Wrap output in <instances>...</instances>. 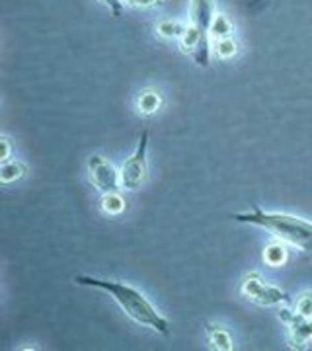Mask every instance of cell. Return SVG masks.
Instances as JSON below:
<instances>
[{
	"mask_svg": "<svg viewBox=\"0 0 312 351\" xmlns=\"http://www.w3.org/2000/svg\"><path fill=\"white\" fill-rule=\"evenodd\" d=\"M263 260L267 265H272V267H279V265H283L285 260H287V250H285V246L283 244H269L265 252H263Z\"/></svg>",
	"mask_w": 312,
	"mask_h": 351,
	"instance_id": "10",
	"label": "cell"
},
{
	"mask_svg": "<svg viewBox=\"0 0 312 351\" xmlns=\"http://www.w3.org/2000/svg\"><path fill=\"white\" fill-rule=\"evenodd\" d=\"M0 158H2V162H6L10 158V141L6 137L2 138V156Z\"/></svg>",
	"mask_w": 312,
	"mask_h": 351,
	"instance_id": "18",
	"label": "cell"
},
{
	"mask_svg": "<svg viewBox=\"0 0 312 351\" xmlns=\"http://www.w3.org/2000/svg\"><path fill=\"white\" fill-rule=\"evenodd\" d=\"M215 18L213 0H191L189 25L182 36V47L200 66H209V34Z\"/></svg>",
	"mask_w": 312,
	"mask_h": 351,
	"instance_id": "3",
	"label": "cell"
},
{
	"mask_svg": "<svg viewBox=\"0 0 312 351\" xmlns=\"http://www.w3.org/2000/svg\"><path fill=\"white\" fill-rule=\"evenodd\" d=\"M158 34L163 36V38H180L184 36V32H186V25L180 24V22H170V20H166V22H160L158 24Z\"/></svg>",
	"mask_w": 312,
	"mask_h": 351,
	"instance_id": "14",
	"label": "cell"
},
{
	"mask_svg": "<svg viewBox=\"0 0 312 351\" xmlns=\"http://www.w3.org/2000/svg\"><path fill=\"white\" fill-rule=\"evenodd\" d=\"M232 219L244 225L262 226L283 244H291L307 258H312V223L304 219L287 213H269L262 207H254L248 213H237Z\"/></svg>",
	"mask_w": 312,
	"mask_h": 351,
	"instance_id": "2",
	"label": "cell"
},
{
	"mask_svg": "<svg viewBox=\"0 0 312 351\" xmlns=\"http://www.w3.org/2000/svg\"><path fill=\"white\" fill-rule=\"evenodd\" d=\"M217 53L221 57H232L237 53V43L232 39H219V45H217Z\"/></svg>",
	"mask_w": 312,
	"mask_h": 351,
	"instance_id": "15",
	"label": "cell"
},
{
	"mask_svg": "<svg viewBox=\"0 0 312 351\" xmlns=\"http://www.w3.org/2000/svg\"><path fill=\"white\" fill-rule=\"evenodd\" d=\"M75 281L78 285L101 289V291L110 293V297L121 306V311H125V314L131 320H135L141 326L150 328L163 336H170V322L150 304L149 299L137 289L129 287V285L119 283V281H108V279H98V277L92 276H76Z\"/></svg>",
	"mask_w": 312,
	"mask_h": 351,
	"instance_id": "1",
	"label": "cell"
},
{
	"mask_svg": "<svg viewBox=\"0 0 312 351\" xmlns=\"http://www.w3.org/2000/svg\"><path fill=\"white\" fill-rule=\"evenodd\" d=\"M207 336H209V341H211V346L215 348V350H219V351L235 350L232 338H230V334L226 332L225 328L209 324V326H207Z\"/></svg>",
	"mask_w": 312,
	"mask_h": 351,
	"instance_id": "8",
	"label": "cell"
},
{
	"mask_svg": "<svg viewBox=\"0 0 312 351\" xmlns=\"http://www.w3.org/2000/svg\"><path fill=\"white\" fill-rule=\"evenodd\" d=\"M88 172H90V180L94 184V188L100 189L101 193H113L119 189L121 184V172L115 170L110 160H106L100 154L90 156L88 160Z\"/></svg>",
	"mask_w": 312,
	"mask_h": 351,
	"instance_id": "6",
	"label": "cell"
},
{
	"mask_svg": "<svg viewBox=\"0 0 312 351\" xmlns=\"http://www.w3.org/2000/svg\"><path fill=\"white\" fill-rule=\"evenodd\" d=\"M149 131H143L139 137V145L135 152L127 158L121 166V186L125 189H139L149 174Z\"/></svg>",
	"mask_w": 312,
	"mask_h": 351,
	"instance_id": "5",
	"label": "cell"
},
{
	"mask_svg": "<svg viewBox=\"0 0 312 351\" xmlns=\"http://www.w3.org/2000/svg\"><path fill=\"white\" fill-rule=\"evenodd\" d=\"M25 174V166L22 162H2L0 166V180L2 184H12Z\"/></svg>",
	"mask_w": 312,
	"mask_h": 351,
	"instance_id": "9",
	"label": "cell"
},
{
	"mask_svg": "<svg viewBox=\"0 0 312 351\" xmlns=\"http://www.w3.org/2000/svg\"><path fill=\"white\" fill-rule=\"evenodd\" d=\"M297 313L302 316H312V295L307 293L297 301Z\"/></svg>",
	"mask_w": 312,
	"mask_h": 351,
	"instance_id": "16",
	"label": "cell"
},
{
	"mask_svg": "<svg viewBox=\"0 0 312 351\" xmlns=\"http://www.w3.org/2000/svg\"><path fill=\"white\" fill-rule=\"evenodd\" d=\"M125 2L131 4V6H139V8H149V6L158 4L160 0H125Z\"/></svg>",
	"mask_w": 312,
	"mask_h": 351,
	"instance_id": "17",
	"label": "cell"
},
{
	"mask_svg": "<svg viewBox=\"0 0 312 351\" xmlns=\"http://www.w3.org/2000/svg\"><path fill=\"white\" fill-rule=\"evenodd\" d=\"M160 108V96L156 92H145L141 94L139 98V112L150 115V113H156Z\"/></svg>",
	"mask_w": 312,
	"mask_h": 351,
	"instance_id": "12",
	"label": "cell"
},
{
	"mask_svg": "<svg viewBox=\"0 0 312 351\" xmlns=\"http://www.w3.org/2000/svg\"><path fill=\"white\" fill-rule=\"evenodd\" d=\"M240 293L248 299V301L256 302L260 306H281V304H289L291 299L285 291L275 287L272 283H267L260 274L252 271L242 279L240 285Z\"/></svg>",
	"mask_w": 312,
	"mask_h": 351,
	"instance_id": "4",
	"label": "cell"
},
{
	"mask_svg": "<svg viewBox=\"0 0 312 351\" xmlns=\"http://www.w3.org/2000/svg\"><path fill=\"white\" fill-rule=\"evenodd\" d=\"M101 209L108 215H119L125 209L123 197L113 191V193H104V199H101Z\"/></svg>",
	"mask_w": 312,
	"mask_h": 351,
	"instance_id": "11",
	"label": "cell"
},
{
	"mask_svg": "<svg viewBox=\"0 0 312 351\" xmlns=\"http://www.w3.org/2000/svg\"><path fill=\"white\" fill-rule=\"evenodd\" d=\"M110 8H112L113 16H119L121 14V0H104Z\"/></svg>",
	"mask_w": 312,
	"mask_h": 351,
	"instance_id": "19",
	"label": "cell"
},
{
	"mask_svg": "<svg viewBox=\"0 0 312 351\" xmlns=\"http://www.w3.org/2000/svg\"><path fill=\"white\" fill-rule=\"evenodd\" d=\"M230 32H232V24L226 20L223 14H215V18H213V24H211V34L217 39H225L230 36Z\"/></svg>",
	"mask_w": 312,
	"mask_h": 351,
	"instance_id": "13",
	"label": "cell"
},
{
	"mask_svg": "<svg viewBox=\"0 0 312 351\" xmlns=\"http://www.w3.org/2000/svg\"><path fill=\"white\" fill-rule=\"evenodd\" d=\"M279 318L289 328V343L293 350H304L307 343L312 341V316H302L297 311L283 306L279 311Z\"/></svg>",
	"mask_w": 312,
	"mask_h": 351,
	"instance_id": "7",
	"label": "cell"
}]
</instances>
